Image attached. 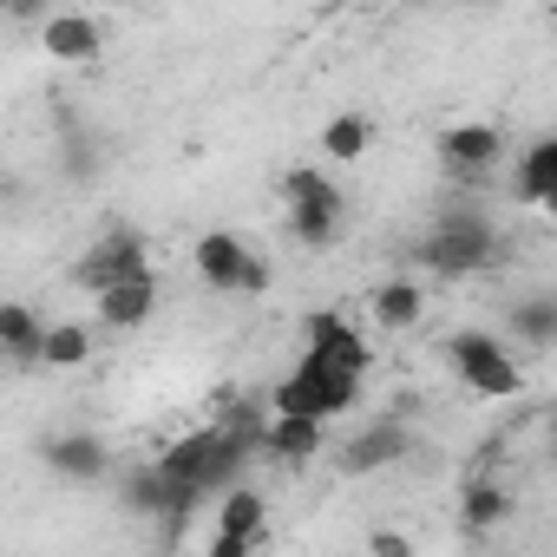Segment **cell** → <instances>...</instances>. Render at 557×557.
<instances>
[{"label": "cell", "instance_id": "cell-16", "mask_svg": "<svg viewBox=\"0 0 557 557\" xmlns=\"http://www.w3.org/2000/svg\"><path fill=\"white\" fill-rule=\"evenodd\" d=\"M505 518H511V492H505V485L472 479V485H466V498H459V524H466L472 537H485V531H498Z\"/></svg>", "mask_w": 557, "mask_h": 557}, {"label": "cell", "instance_id": "cell-2", "mask_svg": "<svg viewBox=\"0 0 557 557\" xmlns=\"http://www.w3.org/2000/svg\"><path fill=\"white\" fill-rule=\"evenodd\" d=\"M283 197H289V230H296V243L329 249V243L342 236V223H348V197L335 190V177H322L315 164H302V171L283 177Z\"/></svg>", "mask_w": 557, "mask_h": 557}, {"label": "cell", "instance_id": "cell-15", "mask_svg": "<svg viewBox=\"0 0 557 557\" xmlns=\"http://www.w3.org/2000/svg\"><path fill=\"white\" fill-rule=\"evenodd\" d=\"M511 197H518V203H550V197H557V138H531V151L518 158Z\"/></svg>", "mask_w": 557, "mask_h": 557}, {"label": "cell", "instance_id": "cell-21", "mask_svg": "<svg viewBox=\"0 0 557 557\" xmlns=\"http://www.w3.org/2000/svg\"><path fill=\"white\" fill-rule=\"evenodd\" d=\"M420 283H387L381 296H374V315H381V329H413L420 322Z\"/></svg>", "mask_w": 557, "mask_h": 557}, {"label": "cell", "instance_id": "cell-19", "mask_svg": "<svg viewBox=\"0 0 557 557\" xmlns=\"http://www.w3.org/2000/svg\"><path fill=\"white\" fill-rule=\"evenodd\" d=\"M368 145H374V125H368V112H342V119H329V125H322V158H342V164H355Z\"/></svg>", "mask_w": 557, "mask_h": 557}, {"label": "cell", "instance_id": "cell-13", "mask_svg": "<svg viewBox=\"0 0 557 557\" xmlns=\"http://www.w3.org/2000/svg\"><path fill=\"white\" fill-rule=\"evenodd\" d=\"M151 309H158V275H151V269L125 275V283H112V289L99 296V322H106V329H145Z\"/></svg>", "mask_w": 557, "mask_h": 557}, {"label": "cell", "instance_id": "cell-22", "mask_svg": "<svg viewBox=\"0 0 557 557\" xmlns=\"http://www.w3.org/2000/svg\"><path fill=\"white\" fill-rule=\"evenodd\" d=\"M368 557H413V544H407L400 531H374V537H368Z\"/></svg>", "mask_w": 557, "mask_h": 557}, {"label": "cell", "instance_id": "cell-4", "mask_svg": "<svg viewBox=\"0 0 557 557\" xmlns=\"http://www.w3.org/2000/svg\"><path fill=\"white\" fill-rule=\"evenodd\" d=\"M190 262H197V275H203L210 289H249V296L269 289V262L243 236H230V230H203L190 243Z\"/></svg>", "mask_w": 557, "mask_h": 557}, {"label": "cell", "instance_id": "cell-3", "mask_svg": "<svg viewBox=\"0 0 557 557\" xmlns=\"http://www.w3.org/2000/svg\"><path fill=\"white\" fill-rule=\"evenodd\" d=\"M446 361H453V374H459L472 394H485V400H511V394L524 387L518 361H511L505 342L485 335V329H459V335L446 342Z\"/></svg>", "mask_w": 557, "mask_h": 557}, {"label": "cell", "instance_id": "cell-9", "mask_svg": "<svg viewBox=\"0 0 557 557\" xmlns=\"http://www.w3.org/2000/svg\"><path fill=\"white\" fill-rule=\"evenodd\" d=\"M505 158V132L498 125H446L440 132V164L453 177H485Z\"/></svg>", "mask_w": 557, "mask_h": 557}, {"label": "cell", "instance_id": "cell-20", "mask_svg": "<svg viewBox=\"0 0 557 557\" xmlns=\"http://www.w3.org/2000/svg\"><path fill=\"white\" fill-rule=\"evenodd\" d=\"M511 335H524L531 348H550L557 342V296H524V302H511Z\"/></svg>", "mask_w": 557, "mask_h": 557}, {"label": "cell", "instance_id": "cell-6", "mask_svg": "<svg viewBox=\"0 0 557 557\" xmlns=\"http://www.w3.org/2000/svg\"><path fill=\"white\" fill-rule=\"evenodd\" d=\"M355 394L361 387H348V381H335V374H315L309 361H296V374L275 387V420H335L342 407H355Z\"/></svg>", "mask_w": 557, "mask_h": 557}, {"label": "cell", "instance_id": "cell-18", "mask_svg": "<svg viewBox=\"0 0 557 557\" xmlns=\"http://www.w3.org/2000/svg\"><path fill=\"white\" fill-rule=\"evenodd\" d=\"M315 446H322V426H315V420H275V413H269L262 453H275V459H289V466H296V459H309Z\"/></svg>", "mask_w": 557, "mask_h": 557}, {"label": "cell", "instance_id": "cell-1", "mask_svg": "<svg viewBox=\"0 0 557 557\" xmlns=\"http://www.w3.org/2000/svg\"><path fill=\"white\" fill-rule=\"evenodd\" d=\"M420 262H426L433 275H479V269L498 262V223H492L485 210H472V203L440 210V223H433L426 243H420Z\"/></svg>", "mask_w": 557, "mask_h": 557}, {"label": "cell", "instance_id": "cell-10", "mask_svg": "<svg viewBox=\"0 0 557 557\" xmlns=\"http://www.w3.org/2000/svg\"><path fill=\"white\" fill-rule=\"evenodd\" d=\"M407 453H413V433H407L400 420H368V426L342 446V472L368 479V472H381V466H400Z\"/></svg>", "mask_w": 557, "mask_h": 557}, {"label": "cell", "instance_id": "cell-17", "mask_svg": "<svg viewBox=\"0 0 557 557\" xmlns=\"http://www.w3.org/2000/svg\"><path fill=\"white\" fill-rule=\"evenodd\" d=\"M92 355V329L86 322H47V335H40V368H79Z\"/></svg>", "mask_w": 557, "mask_h": 557}, {"label": "cell", "instance_id": "cell-11", "mask_svg": "<svg viewBox=\"0 0 557 557\" xmlns=\"http://www.w3.org/2000/svg\"><path fill=\"white\" fill-rule=\"evenodd\" d=\"M40 459H47V472H60V479H112V446L99 440V433H53L47 446H40Z\"/></svg>", "mask_w": 557, "mask_h": 557}, {"label": "cell", "instance_id": "cell-14", "mask_svg": "<svg viewBox=\"0 0 557 557\" xmlns=\"http://www.w3.org/2000/svg\"><path fill=\"white\" fill-rule=\"evenodd\" d=\"M40 335L47 322L27 302H0V361L8 368H40Z\"/></svg>", "mask_w": 557, "mask_h": 557}, {"label": "cell", "instance_id": "cell-7", "mask_svg": "<svg viewBox=\"0 0 557 557\" xmlns=\"http://www.w3.org/2000/svg\"><path fill=\"white\" fill-rule=\"evenodd\" d=\"M262 518H269V498L256 485H230L223 511H216V537H210L203 557H249L256 537H262Z\"/></svg>", "mask_w": 557, "mask_h": 557}, {"label": "cell", "instance_id": "cell-8", "mask_svg": "<svg viewBox=\"0 0 557 557\" xmlns=\"http://www.w3.org/2000/svg\"><path fill=\"white\" fill-rule=\"evenodd\" d=\"M119 498H125V511H138V518H164V524H184V518L197 511V498H190L184 485H171L158 466L125 472V479H119Z\"/></svg>", "mask_w": 557, "mask_h": 557}, {"label": "cell", "instance_id": "cell-5", "mask_svg": "<svg viewBox=\"0 0 557 557\" xmlns=\"http://www.w3.org/2000/svg\"><path fill=\"white\" fill-rule=\"evenodd\" d=\"M138 269H151V262H145V236H138V230H106V236L86 243V256L73 262V289H86V296L99 302L112 283H125V275H138Z\"/></svg>", "mask_w": 557, "mask_h": 557}, {"label": "cell", "instance_id": "cell-12", "mask_svg": "<svg viewBox=\"0 0 557 557\" xmlns=\"http://www.w3.org/2000/svg\"><path fill=\"white\" fill-rule=\"evenodd\" d=\"M40 53H53L66 66H86V60L106 53V27L92 14H47L40 21Z\"/></svg>", "mask_w": 557, "mask_h": 557}]
</instances>
